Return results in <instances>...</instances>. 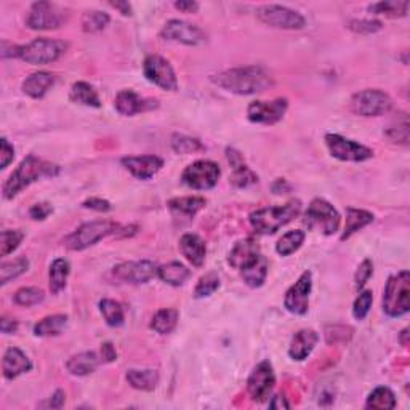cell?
Here are the masks:
<instances>
[{
    "instance_id": "cell-1",
    "label": "cell",
    "mask_w": 410,
    "mask_h": 410,
    "mask_svg": "<svg viewBox=\"0 0 410 410\" xmlns=\"http://www.w3.org/2000/svg\"><path fill=\"white\" fill-rule=\"evenodd\" d=\"M212 82L234 95H255L274 85V79L263 66H245L223 71L212 75Z\"/></svg>"
},
{
    "instance_id": "cell-2",
    "label": "cell",
    "mask_w": 410,
    "mask_h": 410,
    "mask_svg": "<svg viewBox=\"0 0 410 410\" xmlns=\"http://www.w3.org/2000/svg\"><path fill=\"white\" fill-rule=\"evenodd\" d=\"M59 173V167L54 166L52 162H47L39 159L36 156H27L26 159L16 167V170L10 175L7 182H5L2 188L3 199H15L21 191L32 183L39 182L41 178L47 177H57Z\"/></svg>"
},
{
    "instance_id": "cell-3",
    "label": "cell",
    "mask_w": 410,
    "mask_h": 410,
    "mask_svg": "<svg viewBox=\"0 0 410 410\" xmlns=\"http://www.w3.org/2000/svg\"><path fill=\"white\" fill-rule=\"evenodd\" d=\"M300 212H302V202L298 199H292L284 205L263 207V209L251 212L249 221L256 234L268 236V234L277 233L282 226L291 223L293 218L300 215Z\"/></svg>"
},
{
    "instance_id": "cell-4",
    "label": "cell",
    "mask_w": 410,
    "mask_h": 410,
    "mask_svg": "<svg viewBox=\"0 0 410 410\" xmlns=\"http://www.w3.org/2000/svg\"><path fill=\"white\" fill-rule=\"evenodd\" d=\"M120 226L112 220H95L80 225L74 233H71L68 237H64L63 244L64 247L73 250V251H82L85 249L91 247L96 242H100L101 239L112 234L119 233Z\"/></svg>"
},
{
    "instance_id": "cell-5",
    "label": "cell",
    "mask_w": 410,
    "mask_h": 410,
    "mask_svg": "<svg viewBox=\"0 0 410 410\" xmlns=\"http://www.w3.org/2000/svg\"><path fill=\"white\" fill-rule=\"evenodd\" d=\"M410 309V274L401 271L388 279L383 291V311L390 318H401Z\"/></svg>"
},
{
    "instance_id": "cell-6",
    "label": "cell",
    "mask_w": 410,
    "mask_h": 410,
    "mask_svg": "<svg viewBox=\"0 0 410 410\" xmlns=\"http://www.w3.org/2000/svg\"><path fill=\"white\" fill-rule=\"evenodd\" d=\"M68 50V43L57 39H47L39 37L26 45H20V59L41 66V64H50L58 61Z\"/></svg>"
},
{
    "instance_id": "cell-7",
    "label": "cell",
    "mask_w": 410,
    "mask_h": 410,
    "mask_svg": "<svg viewBox=\"0 0 410 410\" xmlns=\"http://www.w3.org/2000/svg\"><path fill=\"white\" fill-rule=\"evenodd\" d=\"M340 213H338L330 202L324 199H314L308 205L305 213V225L309 229H316L325 236H332L340 229Z\"/></svg>"
},
{
    "instance_id": "cell-8",
    "label": "cell",
    "mask_w": 410,
    "mask_h": 410,
    "mask_svg": "<svg viewBox=\"0 0 410 410\" xmlns=\"http://www.w3.org/2000/svg\"><path fill=\"white\" fill-rule=\"evenodd\" d=\"M349 108L358 116L379 117L391 111L393 100L385 91L367 89L354 93L351 101H349Z\"/></svg>"
},
{
    "instance_id": "cell-9",
    "label": "cell",
    "mask_w": 410,
    "mask_h": 410,
    "mask_svg": "<svg viewBox=\"0 0 410 410\" xmlns=\"http://www.w3.org/2000/svg\"><path fill=\"white\" fill-rule=\"evenodd\" d=\"M256 18L266 26L276 27V29L298 31L306 26L303 15L292 8L282 7V5H261L256 8Z\"/></svg>"
},
{
    "instance_id": "cell-10",
    "label": "cell",
    "mask_w": 410,
    "mask_h": 410,
    "mask_svg": "<svg viewBox=\"0 0 410 410\" xmlns=\"http://www.w3.org/2000/svg\"><path fill=\"white\" fill-rule=\"evenodd\" d=\"M220 166L213 161H196L188 166L182 173L186 186L196 191H207L215 188L220 180Z\"/></svg>"
},
{
    "instance_id": "cell-11",
    "label": "cell",
    "mask_w": 410,
    "mask_h": 410,
    "mask_svg": "<svg viewBox=\"0 0 410 410\" xmlns=\"http://www.w3.org/2000/svg\"><path fill=\"white\" fill-rule=\"evenodd\" d=\"M325 145L329 147L330 154L343 162H365L374 157V151L370 147L344 138L338 133H327Z\"/></svg>"
},
{
    "instance_id": "cell-12",
    "label": "cell",
    "mask_w": 410,
    "mask_h": 410,
    "mask_svg": "<svg viewBox=\"0 0 410 410\" xmlns=\"http://www.w3.org/2000/svg\"><path fill=\"white\" fill-rule=\"evenodd\" d=\"M66 15L64 10L52 2H36L32 3L29 15L26 18V24L34 31H50L58 29L64 23Z\"/></svg>"
},
{
    "instance_id": "cell-13",
    "label": "cell",
    "mask_w": 410,
    "mask_h": 410,
    "mask_svg": "<svg viewBox=\"0 0 410 410\" xmlns=\"http://www.w3.org/2000/svg\"><path fill=\"white\" fill-rule=\"evenodd\" d=\"M145 78L162 90L175 91L178 89V79L175 69L166 58L159 54H149L143 63Z\"/></svg>"
},
{
    "instance_id": "cell-14",
    "label": "cell",
    "mask_w": 410,
    "mask_h": 410,
    "mask_svg": "<svg viewBox=\"0 0 410 410\" xmlns=\"http://www.w3.org/2000/svg\"><path fill=\"white\" fill-rule=\"evenodd\" d=\"M276 385V375L274 369L270 360H263L251 372L247 381V390L250 397L255 402H265L270 399L272 390Z\"/></svg>"
},
{
    "instance_id": "cell-15",
    "label": "cell",
    "mask_w": 410,
    "mask_h": 410,
    "mask_svg": "<svg viewBox=\"0 0 410 410\" xmlns=\"http://www.w3.org/2000/svg\"><path fill=\"white\" fill-rule=\"evenodd\" d=\"M161 37L163 41H170L183 45H199L207 41V34L199 26L191 24L188 21L170 20L162 27Z\"/></svg>"
},
{
    "instance_id": "cell-16",
    "label": "cell",
    "mask_w": 410,
    "mask_h": 410,
    "mask_svg": "<svg viewBox=\"0 0 410 410\" xmlns=\"http://www.w3.org/2000/svg\"><path fill=\"white\" fill-rule=\"evenodd\" d=\"M288 101L286 98H277L272 101H251L247 108V117L254 124L274 125L286 116Z\"/></svg>"
},
{
    "instance_id": "cell-17",
    "label": "cell",
    "mask_w": 410,
    "mask_h": 410,
    "mask_svg": "<svg viewBox=\"0 0 410 410\" xmlns=\"http://www.w3.org/2000/svg\"><path fill=\"white\" fill-rule=\"evenodd\" d=\"M313 288V281H311V272L305 271L298 281L288 288L284 298V306L288 313L305 316L309 309V293Z\"/></svg>"
},
{
    "instance_id": "cell-18",
    "label": "cell",
    "mask_w": 410,
    "mask_h": 410,
    "mask_svg": "<svg viewBox=\"0 0 410 410\" xmlns=\"http://www.w3.org/2000/svg\"><path fill=\"white\" fill-rule=\"evenodd\" d=\"M112 274L120 282L140 286V284L149 282L152 277L157 276V266L149 260L127 261V263H120L114 268Z\"/></svg>"
},
{
    "instance_id": "cell-19",
    "label": "cell",
    "mask_w": 410,
    "mask_h": 410,
    "mask_svg": "<svg viewBox=\"0 0 410 410\" xmlns=\"http://www.w3.org/2000/svg\"><path fill=\"white\" fill-rule=\"evenodd\" d=\"M114 106H116V111L120 116L132 117L135 114L156 109L159 106V103H157V100H149V98H141L138 93L133 90H122L117 93Z\"/></svg>"
},
{
    "instance_id": "cell-20",
    "label": "cell",
    "mask_w": 410,
    "mask_h": 410,
    "mask_svg": "<svg viewBox=\"0 0 410 410\" xmlns=\"http://www.w3.org/2000/svg\"><path fill=\"white\" fill-rule=\"evenodd\" d=\"M122 166L130 175L138 180H151L163 167V161L159 156H130L124 157Z\"/></svg>"
},
{
    "instance_id": "cell-21",
    "label": "cell",
    "mask_w": 410,
    "mask_h": 410,
    "mask_svg": "<svg viewBox=\"0 0 410 410\" xmlns=\"http://www.w3.org/2000/svg\"><path fill=\"white\" fill-rule=\"evenodd\" d=\"M31 369H32L31 359L27 358L20 348L12 346V348H8L7 351H5L3 360H2V372H3L5 379L15 380V379H18L20 375L29 372Z\"/></svg>"
},
{
    "instance_id": "cell-22",
    "label": "cell",
    "mask_w": 410,
    "mask_h": 410,
    "mask_svg": "<svg viewBox=\"0 0 410 410\" xmlns=\"http://www.w3.org/2000/svg\"><path fill=\"white\" fill-rule=\"evenodd\" d=\"M180 251H182V255L191 265L200 268L205 261L207 245L204 242V239L198 236V234L188 233L180 239Z\"/></svg>"
},
{
    "instance_id": "cell-23",
    "label": "cell",
    "mask_w": 410,
    "mask_h": 410,
    "mask_svg": "<svg viewBox=\"0 0 410 410\" xmlns=\"http://www.w3.org/2000/svg\"><path fill=\"white\" fill-rule=\"evenodd\" d=\"M319 342V335L311 329H303L297 332L292 338L291 346H288V356L293 360H305L313 353L316 344Z\"/></svg>"
},
{
    "instance_id": "cell-24",
    "label": "cell",
    "mask_w": 410,
    "mask_h": 410,
    "mask_svg": "<svg viewBox=\"0 0 410 410\" xmlns=\"http://www.w3.org/2000/svg\"><path fill=\"white\" fill-rule=\"evenodd\" d=\"M268 271H270V261L260 254L240 270V276L250 288H258L266 282Z\"/></svg>"
},
{
    "instance_id": "cell-25",
    "label": "cell",
    "mask_w": 410,
    "mask_h": 410,
    "mask_svg": "<svg viewBox=\"0 0 410 410\" xmlns=\"http://www.w3.org/2000/svg\"><path fill=\"white\" fill-rule=\"evenodd\" d=\"M256 255H260V245L255 239L247 237L236 242V245L231 249L228 255V263L231 265L234 270H242V268L255 258Z\"/></svg>"
},
{
    "instance_id": "cell-26",
    "label": "cell",
    "mask_w": 410,
    "mask_h": 410,
    "mask_svg": "<svg viewBox=\"0 0 410 410\" xmlns=\"http://www.w3.org/2000/svg\"><path fill=\"white\" fill-rule=\"evenodd\" d=\"M57 82V78L52 73L47 71H37L27 75L26 80L23 82V91L27 96L34 98V100H41L52 90V87Z\"/></svg>"
},
{
    "instance_id": "cell-27",
    "label": "cell",
    "mask_w": 410,
    "mask_h": 410,
    "mask_svg": "<svg viewBox=\"0 0 410 410\" xmlns=\"http://www.w3.org/2000/svg\"><path fill=\"white\" fill-rule=\"evenodd\" d=\"M101 359L98 358L96 353L85 351L71 358L66 363V369L71 375L74 376H85L93 374L100 365Z\"/></svg>"
},
{
    "instance_id": "cell-28",
    "label": "cell",
    "mask_w": 410,
    "mask_h": 410,
    "mask_svg": "<svg viewBox=\"0 0 410 410\" xmlns=\"http://www.w3.org/2000/svg\"><path fill=\"white\" fill-rule=\"evenodd\" d=\"M374 213L363 209H353L348 207L346 209V225H344V231L342 234V240H346L353 236L354 233H358L359 229L365 228L374 221Z\"/></svg>"
},
{
    "instance_id": "cell-29",
    "label": "cell",
    "mask_w": 410,
    "mask_h": 410,
    "mask_svg": "<svg viewBox=\"0 0 410 410\" xmlns=\"http://www.w3.org/2000/svg\"><path fill=\"white\" fill-rule=\"evenodd\" d=\"M69 98L71 101L78 103V105L82 106L101 108V100L100 96H98V91L95 90V87L89 84V82H75V84L71 87Z\"/></svg>"
},
{
    "instance_id": "cell-30",
    "label": "cell",
    "mask_w": 410,
    "mask_h": 410,
    "mask_svg": "<svg viewBox=\"0 0 410 410\" xmlns=\"http://www.w3.org/2000/svg\"><path fill=\"white\" fill-rule=\"evenodd\" d=\"M127 381L135 390L154 391L157 385H159V372L152 369H130L127 372Z\"/></svg>"
},
{
    "instance_id": "cell-31",
    "label": "cell",
    "mask_w": 410,
    "mask_h": 410,
    "mask_svg": "<svg viewBox=\"0 0 410 410\" xmlns=\"http://www.w3.org/2000/svg\"><path fill=\"white\" fill-rule=\"evenodd\" d=\"M157 276L168 286L180 287L191 277V271L184 265L178 263V261H172V263L157 268Z\"/></svg>"
},
{
    "instance_id": "cell-32",
    "label": "cell",
    "mask_w": 410,
    "mask_h": 410,
    "mask_svg": "<svg viewBox=\"0 0 410 410\" xmlns=\"http://www.w3.org/2000/svg\"><path fill=\"white\" fill-rule=\"evenodd\" d=\"M207 200L204 198H198V196H188V198H175L168 200V209L177 215L183 217H194L196 213L205 207Z\"/></svg>"
},
{
    "instance_id": "cell-33",
    "label": "cell",
    "mask_w": 410,
    "mask_h": 410,
    "mask_svg": "<svg viewBox=\"0 0 410 410\" xmlns=\"http://www.w3.org/2000/svg\"><path fill=\"white\" fill-rule=\"evenodd\" d=\"M178 316V311L173 308L159 309L154 316H152L151 329L156 333H159V335H168V333H172L177 329Z\"/></svg>"
},
{
    "instance_id": "cell-34",
    "label": "cell",
    "mask_w": 410,
    "mask_h": 410,
    "mask_svg": "<svg viewBox=\"0 0 410 410\" xmlns=\"http://www.w3.org/2000/svg\"><path fill=\"white\" fill-rule=\"evenodd\" d=\"M66 325H68L66 314L47 316V318L41 319L34 325V335L36 337H57L64 330V327Z\"/></svg>"
},
{
    "instance_id": "cell-35",
    "label": "cell",
    "mask_w": 410,
    "mask_h": 410,
    "mask_svg": "<svg viewBox=\"0 0 410 410\" xmlns=\"http://www.w3.org/2000/svg\"><path fill=\"white\" fill-rule=\"evenodd\" d=\"M69 272H71V265L68 260L64 258H57L50 265V291L52 293H59L61 291H64V287H66V282H68V277H69Z\"/></svg>"
},
{
    "instance_id": "cell-36",
    "label": "cell",
    "mask_w": 410,
    "mask_h": 410,
    "mask_svg": "<svg viewBox=\"0 0 410 410\" xmlns=\"http://www.w3.org/2000/svg\"><path fill=\"white\" fill-rule=\"evenodd\" d=\"M367 409H376V410H391L396 407V396L390 388L379 386L370 393L365 402Z\"/></svg>"
},
{
    "instance_id": "cell-37",
    "label": "cell",
    "mask_w": 410,
    "mask_h": 410,
    "mask_svg": "<svg viewBox=\"0 0 410 410\" xmlns=\"http://www.w3.org/2000/svg\"><path fill=\"white\" fill-rule=\"evenodd\" d=\"M409 2H397V0H385V2L374 3L369 7V12L372 15H381L386 18H404L407 15Z\"/></svg>"
},
{
    "instance_id": "cell-38",
    "label": "cell",
    "mask_w": 410,
    "mask_h": 410,
    "mask_svg": "<svg viewBox=\"0 0 410 410\" xmlns=\"http://www.w3.org/2000/svg\"><path fill=\"white\" fill-rule=\"evenodd\" d=\"M27 270H29V260L26 256H18L15 260L3 261L2 266H0V284L7 286L10 281L24 274Z\"/></svg>"
},
{
    "instance_id": "cell-39",
    "label": "cell",
    "mask_w": 410,
    "mask_h": 410,
    "mask_svg": "<svg viewBox=\"0 0 410 410\" xmlns=\"http://www.w3.org/2000/svg\"><path fill=\"white\" fill-rule=\"evenodd\" d=\"M100 311L109 327H120L124 324L125 321L124 308L122 305L116 302V300L103 298L100 302Z\"/></svg>"
},
{
    "instance_id": "cell-40",
    "label": "cell",
    "mask_w": 410,
    "mask_h": 410,
    "mask_svg": "<svg viewBox=\"0 0 410 410\" xmlns=\"http://www.w3.org/2000/svg\"><path fill=\"white\" fill-rule=\"evenodd\" d=\"M303 242L305 233L300 231V229H295V231H288L279 239V242L276 244V251L281 256H288L302 247Z\"/></svg>"
},
{
    "instance_id": "cell-41",
    "label": "cell",
    "mask_w": 410,
    "mask_h": 410,
    "mask_svg": "<svg viewBox=\"0 0 410 410\" xmlns=\"http://www.w3.org/2000/svg\"><path fill=\"white\" fill-rule=\"evenodd\" d=\"M172 149L177 152V154L188 156V154H196V152L204 151L205 146L202 145L198 138L177 133L172 136Z\"/></svg>"
},
{
    "instance_id": "cell-42",
    "label": "cell",
    "mask_w": 410,
    "mask_h": 410,
    "mask_svg": "<svg viewBox=\"0 0 410 410\" xmlns=\"http://www.w3.org/2000/svg\"><path fill=\"white\" fill-rule=\"evenodd\" d=\"M109 15L105 12H98V10H91L82 16V29L85 32H100L109 24Z\"/></svg>"
},
{
    "instance_id": "cell-43",
    "label": "cell",
    "mask_w": 410,
    "mask_h": 410,
    "mask_svg": "<svg viewBox=\"0 0 410 410\" xmlns=\"http://www.w3.org/2000/svg\"><path fill=\"white\" fill-rule=\"evenodd\" d=\"M220 288V276L217 272H207L205 276L199 279L198 286L194 288V298H205L210 297Z\"/></svg>"
},
{
    "instance_id": "cell-44",
    "label": "cell",
    "mask_w": 410,
    "mask_h": 410,
    "mask_svg": "<svg viewBox=\"0 0 410 410\" xmlns=\"http://www.w3.org/2000/svg\"><path fill=\"white\" fill-rule=\"evenodd\" d=\"M43 298H45L43 291L37 287H23L13 295V302L20 306H26V308L42 303Z\"/></svg>"
},
{
    "instance_id": "cell-45",
    "label": "cell",
    "mask_w": 410,
    "mask_h": 410,
    "mask_svg": "<svg viewBox=\"0 0 410 410\" xmlns=\"http://www.w3.org/2000/svg\"><path fill=\"white\" fill-rule=\"evenodd\" d=\"M24 234L18 231V229H5L2 231V240H0V255L7 256L20 247L23 242Z\"/></svg>"
},
{
    "instance_id": "cell-46",
    "label": "cell",
    "mask_w": 410,
    "mask_h": 410,
    "mask_svg": "<svg viewBox=\"0 0 410 410\" xmlns=\"http://www.w3.org/2000/svg\"><path fill=\"white\" fill-rule=\"evenodd\" d=\"M231 183L236 188H247V186L258 183V175L251 170L250 167H247V163H242V166L233 168Z\"/></svg>"
},
{
    "instance_id": "cell-47",
    "label": "cell",
    "mask_w": 410,
    "mask_h": 410,
    "mask_svg": "<svg viewBox=\"0 0 410 410\" xmlns=\"http://www.w3.org/2000/svg\"><path fill=\"white\" fill-rule=\"evenodd\" d=\"M372 302H374V293L370 291H363L353 305V316L358 321H364L367 318L369 311L372 308Z\"/></svg>"
},
{
    "instance_id": "cell-48",
    "label": "cell",
    "mask_w": 410,
    "mask_h": 410,
    "mask_svg": "<svg viewBox=\"0 0 410 410\" xmlns=\"http://www.w3.org/2000/svg\"><path fill=\"white\" fill-rule=\"evenodd\" d=\"M348 27L356 34H375V32L381 31L383 24L376 20H351Z\"/></svg>"
},
{
    "instance_id": "cell-49",
    "label": "cell",
    "mask_w": 410,
    "mask_h": 410,
    "mask_svg": "<svg viewBox=\"0 0 410 410\" xmlns=\"http://www.w3.org/2000/svg\"><path fill=\"white\" fill-rule=\"evenodd\" d=\"M385 135L393 141V143L407 145L409 143V122H407V117H404L401 124L397 122L396 127L388 129L385 132Z\"/></svg>"
},
{
    "instance_id": "cell-50",
    "label": "cell",
    "mask_w": 410,
    "mask_h": 410,
    "mask_svg": "<svg viewBox=\"0 0 410 410\" xmlns=\"http://www.w3.org/2000/svg\"><path fill=\"white\" fill-rule=\"evenodd\" d=\"M372 274H374V265H372V261L367 258V260H364L363 263L359 265L358 271H356V276H354V284H356L358 291H360V288H364V286L369 282V279H370Z\"/></svg>"
},
{
    "instance_id": "cell-51",
    "label": "cell",
    "mask_w": 410,
    "mask_h": 410,
    "mask_svg": "<svg viewBox=\"0 0 410 410\" xmlns=\"http://www.w3.org/2000/svg\"><path fill=\"white\" fill-rule=\"evenodd\" d=\"M15 159V149L13 146L8 143L7 138L0 140V168L5 170L10 166V162Z\"/></svg>"
},
{
    "instance_id": "cell-52",
    "label": "cell",
    "mask_w": 410,
    "mask_h": 410,
    "mask_svg": "<svg viewBox=\"0 0 410 410\" xmlns=\"http://www.w3.org/2000/svg\"><path fill=\"white\" fill-rule=\"evenodd\" d=\"M52 212H53V207L48 204V202H39V204L31 207L29 215H31L32 220L42 221V220H45V218L50 215Z\"/></svg>"
},
{
    "instance_id": "cell-53",
    "label": "cell",
    "mask_w": 410,
    "mask_h": 410,
    "mask_svg": "<svg viewBox=\"0 0 410 410\" xmlns=\"http://www.w3.org/2000/svg\"><path fill=\"white\" fill-rule=\"evenodd\" d=\"M82 207H84V209L95 210V212H109V210H112L111 202L106 200V199H101V198L87 199L84 204H82Z\"/></svg>"
},
{
    "instance_id": "cell-54",
    "label": "cell",
    "mask_w": 410,
    "mask_h": 410,
    "mask_svg": "<svg viewBox=\"0 0 410 410\" xmlns=\"http://www.w3.org/2000/svg\"><path fill=\"white\" fill-rule=\"evenodd\" d=\"M2 58H20V45H15L12 42L2 41V50H0Z\"/></svg>"
},
{
    "instance_id": "cell-55",
    "label": "cell",
    "mask_w": 410,
    "mask_h": 410,
    "mask_svg": "<svg viewBox=\"0 0 410 410\" xmlns=\"http://www.w3.org/2000/svg\"><path fill=\"white\" fill-rule=\"evenodd\" d=\"M226 157H228V162L229 166H231L233 168H236L239 166H242V163H245L242 154L237 149H234V147H228L226 149Z\"/></svg>"
},
{
    "instance_id": "cell-56",
    "label": "cell",
    "mask_w": 410,
    "mask_h": 410,
    "mask_svg": "<svg viewBox=\"0 0 410 410\" xmlns=\"http://www.w3.org/2000/svg\"><path fill=\"white\" fill-rule=\"evenodd\" d=\"M175 8L183 13H196L199 10V3L193 0H180V2H175Z\"/></svg>"
},
{
    "instance_id": "cell-57",
    "label": "cell",
    "mask_w": 410,
    "mask_h": 410,
    "mask_svg": "<svg viewBox=\"0 0 410 410\" xmlns=\"http://www.w3.org/2000/svg\"><path fill=\"white\" fill-rule=\"evenodd\" d=\"M101 359L105 363H114L117 359V353L116 348L112 346V343H103L101 346Z\"/></svg>"
},
{
    "instance_id": "cell-58",
    "label": "cell",
    "mask_w": 410,
    "mask_h": 410,
    "mask_svg": "<svg viewBox=\"0 0 410 410\" xmlns=\"http://www.w3.org/2000/svg\"><path fill=\"white\" fill-rule=\"evenodd\" d=\"M64 401H66V395H64V391L58 390L54 395L50 397V401H48L45 406L47 407H52V409H61L64 406Z\"/></svg>"
},
{
    "instance_id": "cell-59",
    "label": "cell",
    "mask_w": 410,
    "mask_h": 410,
    "mask_svg": "<svg viewBox=\"0 0 410 410\" xmlns=\"http://www.w3.org/2000/svg\"><path fill=\"white\" fill-rule=\"evenodd\" d=\"M0 330H2V333H5V335L16 333V330H18V321L2 318V321H0Z\"/></svg>"
},
{
    "instance_id": "cell-60",
    "label": "cell",
    "mask_w": 410,
    "mask_h": 410,
    "mask_svg": "<svg viewBox=\"0 0 410 410\" xmlns=\"http://www.w3.org/2000/svg\"><path fill=\"white\" fill-rule=\"evenodd\" d=\"M109 5H111L112 8L119 10L124 16H132V5H130L129 2H111Z\"/></svg>"
},
{
    "instance_id": "cell-61",
    "label": "cell",
    "mask_w": 410,
    "mask_h": 410,
    "mask_svg": "<svg viewBox=\"0 0 410 410\" xmlns=\"http://www.w3.org/2000/svg\"><path fill=\"white\" fill-rule=\"evenodd\" d=\"M270 407L271 409H291V404L286 401V397L277 395V396L272 397V401L270 402Z\"/></svg>"
}]
</instances>
